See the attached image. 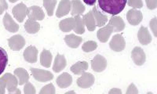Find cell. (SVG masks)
Masks as SVG:
<instances>
[{
	"mask_svg": "<svg viewBox=\"0 0 157 94\" xmlns=\"http://www.w3.org/2000/svg\"><path fill=\"white\" fill-rule=\"evenodd\" d=\"M127 0H98V4L104 12L116 16L124 9Z\"/></svg>",
	"mask_w": 157,
	"mask_h": 94,
	"instance_id": "1",
	"label": "cell"
},
{
	"mask_svg": "<svg viewBox=\"0 0 157 94\" xmlns=\"http://www.w3.org/2000/svg\"><path fill=\"white\" fill-rule=\"evenodd\" d=\"M0 79L5 82L6 87L10 93H21L20 89H17L18 80L15 75H13L10 73H6L2 75Z\"/></svg>",
	"mask_w": 157,
	"mask_h": 94,
	"instance_id": "2",
	"label": "cell"
},
{
	"mask_svg": "<svg viewBox=\"0 0 157 94\" xmlns=\"http://www.w3.org/2000/svg\"><path fill=\"white\" fill-rule=\"evenodd\" d=\"M31 72L33 78L38 82H45L50 81L54 78V75L50 71H46V70L38 69V68H31Z\"/></svg>",
	"mask_w": 157,
	"mask_h": 94,
	"instance_id": "3",
	"label": "cell"
},
{
	"mask_svg": "<svg viewBox=\"0 0 157 94\" xmlns=\"http://www.w3.org/2000/svg\"><path fill=\"white\" fill-rule=\"evenodd\" d=\"M95 81L94 76L91 73H82L79 78L77 79V85L82 89H87L94 85Z\"/></svg>",
	"mask_w": 157,
	"mask_h": 94,
	"instance_id": "4",
	"label": "cell"
},
{
	"mask_svg": "<svg viewBox=\"0 0 157 94\" xmlns=\"http://www.w3.org/2000/svg\"><path fill=\"white\" fill-rule=\"evenodd\" d=\"M13 15L18 22L21 23L25 21L28 14V7L24 3H19L12 9Z\"/></svg>",
	"mask_w": 157,
	"mask_h": 94,
	"instance_id": "5",
	"label": "cell"
},
{
	"mask_svg": "<svg viewBox=\"0 0 157 94\" xmlns=\"http://www.w3.org/2000/svg\"><path fill=\"white\" fill-rule=\"evenodd\" d=\"M109 46L115 52L123 51L126 46L125 39L122 35H115L109 43Z\"/></svg>",
	"mask_w": 157,
	"mask_h": 94,
	"instance_id": "6",
	"label": "cell"
},
{
	"mask_svg": "<svg viewBox=\"0 0 157 94\" xmlns=\"http://www.w3.org/2000/svg\"><path fill=\"white\" fill-rule=\"evenodd\" d=\"M131 57L134 64L137 66H141L146 61V57L144 50L138 46H136L131 52Z\"/></svg>",
	"mask_w": 157,
	"mask_h": 94,
	"instance_id": "7",
	"label": "cell"
},
{
	"mask_svg": "<svg viewBox=\"0 0 157 94\" xmlns=\"http://www.w3.org/2000/svg\"><path fill=\"white\" fill-rule=\"evenodd\" d=\"M91 67H92L93 71H96V72H101L107 67V60L103 56L98 54L92 60Z\"/></svg>",
	"mask_w": 157,
	"mask_h": 94,
	"instance_id": "8",
	"label": "cell"
},
{
	"mask_svg": "<svg viewBox=\"0 0 157 94\" xmlns=\"http://www.w3.org/2000/svg\"><path fill=\"white\" fill-rule=\"evenodd\" d=\"M8 44L11 50L13 51H18L25 46V40L23 36L16 35L8 39Z\"/></svg>",
	"mask_w": 157,
	"mask_h": 94,
	"instance_id": "9",
	"label": "cell"
},
{
	"mask_svg": "<svg viewBox=\"0 0 157 94\" xmlns=\"http://www.w3.org/2000/svg\"><path fill=\"white\" fill-rule=\"evenodd\" d=\"M127 19L130 24L133 26H136V25L139 24L142 21V13L136 9H130L127 13Z\"/></svg>",
	"mask_w": 157,
	"mask_h": 94,
	"instance_id": "10",
	"label": "cell"
},
{
	"mask_svg": "<svg viewBox=\"0 0 157 94\" xmlns=\"http://www.w3.org/2000/svg\"><path fill=\"white\" fill-rule=\"evenodd\" d=\"M29 19L32 21H43L45 17V14L43 9L37 6H32L31 7L28 8V14Z\"/></svg>",
	"mask_w": 157,
	"mask_h": 94,
	"instance_id": "11",
	"label": "cell"
},
{
	"mask_svg": "<svg viewBox=\"0 0 157 94\" xmlns=\"http://www.w3.org/2000/svg\"><path fill=\"white\" fill-rule=\"evenodd\" d=\"M108 26L110 27L113 32H122L125 28V23L120 17L113 16L109 20Z\"/></svg>",
	"mask_w": 157,
	"mask_h": 94,
	"instance_id": "12",
	"label": "cell"
},
{
	"mask_svg": "<svg viewBox=\"0 0 157 94\" xmlns=\"http://www.w3.org/2000/svg\"><path fill=\"white\" fill-rule=\"evenodd\" d=\"M24 58L27 62L31 63V64H34L37 61L38 57V50L36 46H30L25 49L24 51Z\"/></svg>",
	"mask_w": 157,
	"mask_h": 94,
	"instance_id": "13",
	"label": "cell"
},
{
	"mask_svg": "<svg viewBox=\"0 0 157 94\" xmlns=\"http://www.w3.org/2000/svg\"><path fill=\"white\" fill-rule=\"evenodd\" d=\"M71 11V1L70 0H61L57 7L56 16L57 17H63L66 16Z\"/></svg>",
	"mask_w": 157,
	"mask_h": 94,
	"instance_id": "14",
	"label": "cell"
},
{
	"mask_svg": "<svg viewBox=\"0 0 157 94\" xmlns=\"http://www.w3.org/2000/svg\"><path fill=\"white\" fill-rule=\"evenodd\" d=\"M137 38L140 43L144 46H147L152 42V36L146 27H141L137 32Z\"/></svg>",
	"mask_w": 157,
	"mask_h": 94,
	"instance_id": "15",
	"label": "cell"
},
{
	"mask_svg": "<svg viewBox=\"0 0 157 94\" xmlns=\"http://www.w3.org/2000/svg\"><path fill=\"white\" fill-rule=\"evenodd\" d=\"M3 25L5 28L10 32H17L20 28L8 13H6L3 17Z\"/></svg>",
	"mask_w": 157,
	"mask_h": 94,
	"instance_id": "16",
	"label": "cell"
},
{
	"mask_svg": "<svg viewBox=\"0 0 157 94\" xmlns=\"http://www.w3.org/2000/svg\"><path fill=\"white\" fill-rule=\"evenodd\" d=\"M57 85L61 89H65L71 85L72 83V77L67 72H64L59 75L56 80Z\"/></svg>",
	"mask_w": 157,
	"mask_h": 94,
	"instance_id": "17",
	"label": "cell"
},
{
	"mask_svg": "<svg viewBox=\"0 0 157 94\" xmlns=\"http://www.w3.org/2000/svg\"><path fill=\"white\" fill-rule=\"evenodd\" d=\"M82 39L79 36H77L74 34H70L64 37V42L66 43L67 46L71 48H78L79 45L81 44Z\"/></svg>",
	"mask_w": 157,
	"mask_h": 94,
	"instance_id": "18",
	"label": "cell"
},
{
	"mask_svg": "<svg viewBox=\"0 0 157 94\" xmlns=\"http://www.w3.org/2000/svg\"><path fill=\"white\" fill-rule=\"evenodd\" d=\"M82 20H83L84 24L86 25L90 32H93L96 29V21H95V18L94 17L92 10L89 11L86 14L84 15Z\"/></svg>",
	"mask_w": 157,
	"mask_h": 94,
	"instance_id": "19",
	"label": "cell"
},
{
	"mask_svg": "<svg viewBox=\"0 0 157 94\" xmlns=\"http://www.w3.org/2000/svg\"><path fill=\"white\" fill-rule=\"evenodd\" d=\"M85 11V6L82 5L80 0H71V14L72 16H78L82 14Z\"/></svg>",
	"mask_w": 157,
	"mask_h": 94,
	"instance_id": "20",
	"label": "cell"
},
{
	"mask_svg": "<svg viewBox=\"0 0 157 94\" xmlns=\"http://www.w3.org/2000/svg\"><path fill=\"white\" fill-rule=\"evenodd\" d=\"M14 75L17 78L18 84L22 85L29 82V75L28 71L22 68H18L14 70Z\"/></svg>",
	"mask_w": 157,
	"mask_h": 94,
	"instance_id": "21",
	"label": "cell"
},
{
	"mask_svg": "<svg viewBox=\"0 0 157 94\" xmlns=\"http://www.w3.org/2000/svg\"><path fill=\"white\" fill-rule=\"evenodd\" d=\"M113 32V30L111 29L110 27L107 25V26L103 27V28H101L98 31L97 36H98V39H99V41L101 42V43H106L109 40V37H110Z\"/></svg>",
	"mask_w": 157,
	"mask_h": 94,
	"instance_id": "22",
	"label": "cell"
},
{
	"mask_svg": "<svg viewBox=\"0 0 157 94\" xmlns=\"http://www.w3.org/2000/svg\"><path fill=\"white\" fill-rule=\"evenodd\" d=\"M66 59H65L64 56L61 55V54H57V57H55V60H54L53 70H54V72H60V71H62L66 67Z\"/></svg>",
	"mask_w": 157,
	"mask_h": 94,
	"instance_id": "23",
	"label": "cell"
},
{
	"mask_svg": "<svg viewBox=\"0 0 157 94\" xmlns=\"http://www.w3.org/2000/svg\"><path fill=\"white\" fill-rule=\"evenodd\" d=\"M88 67H89L88 63L86 61H78L71 66L70 70L75 75H82V73H84L88 69Z\"/></svg>",
	"mask_w": 157,
	"mask_h": 94,
	"instance_id": "24",
	"label": "cell"
},
{
	"mask_svg": "<svg viewBox=\"0 0 157 94\" xmlns=\"http://www.w3.org/2000/svg\"><path fill=\"white\" fill-rule=\"evenodd\" d=\"M25 29L29 34H36L40 30V24L36 21L28 19L25 24Z\"/></svg>",
	"mask_w": 157,
	"mask_h": 94,
	"instance_id": "25",
	"label": "cell"
},
{
	"mask_svg": "<svg viewBox=\"0 0 157 94\" xmlns=\"http://www.w3.org/2000/svg\"><path fill=\"white\" fill-rule=\"evenodd\" d=\"M92 12H93L94 17L95 18V21H96L97 26L100 27L101 28V27L104 26V25L105 24L106 22H107L108 21V17L106 15L102 14L98 10V8L95 7V6L94 7Z\"/></svg>",
	"mask_w": 157,
	"mask_h": 94,
	"instance_id": "26",
	"label": "cell"
},
{
	"mask_svg": "<svg viewBox=\"0 0 157 94\" xmlns=\"http://www.w3.org/2000/svg\"><path fill=\"white\" fill-rule=\"evenodd\" d=\"M59 28L64 32H68L73 30L74 18L69 17L61 21V22L59 23Z\"/></svg>",
	"mask_w": 157,
	"mask_h": 94,
	"instance_id": "27",
	"label": "cell"
},
{
	"mask_svg": "<svg viewBox=\"0 0 157 94\" xmlns=\"http://www.w3.org/2000/svg\"><path fill=\"white\" fill-rule=\"evenodd\" d=\"M52 54L49 50H44L40 55V64L45 68H50L52 63Z\"/></svg>",
	"mask_w": 157,
	"mask_h": 94,
	"instance_id": "28",
	"label": "cell"
},
{
	"mask_svg": "<svg viewBox=\"0 0 157 94\" xmlns=\"http://www.w3.org/2000/svg\"><path fill=\"white\" fill-rule=\"evenodd\" d=\"M74 18V28L73 31L78 35H82L85 32V28H84V22L83 20L82 19L79 15L78 16H75Z\"/></svg>",
	"mask_w": 157,
	"mask_h": 94,
	"instance_id": "29",
	"label": "cell"
},
{
	"mask_svg": "<svg viewBox=\"0 0 157 94\" xmlns=\"http://www.w3.org/2000/svg\"><path fill=\"white\" fill-rule=\"evenodd\" d=\"M8 64V54L6 50L0 47V75H2Z\"/></svg>",
	"mask_w": 157,
	"mask_h": 94,
	"instance_id": "30",
	"label": "cell"
},
{
	"mask_svg": "<svg viewBox=\"0 0 157 94\" xmlns=\"http://www.w3.org/2000/svg\"><path fill=\"white\" fill-rule=\"evenodd\" d=\"M57 0H43V6L47 10L48 16L52 17L54 15V9Z\"/></svg>",
	"mask_w": 157,
	"mask_h": 94,
	"instance_id": "31",
	"label": "cell"
},
{
	"mask_svg": "<svg viewBox=\"0 0 157 94\" xmlns=\"http://www.w3.org/2000/svg\"><path fill=\"white\" fill-rule=\"evenodd\" d=\"M82 48L85 53H89L96 50L98 48V44L94 41H88L82 45Z\"/></svg>",
	"mask_w": 157,
	"mask_h": 94,
	"instance_id": "32",
	"label": "cell"
},
{
	"mask_svg": "<svg viewBox=\"0 0 157 94\" xmlns=\"http://www.w3.org/2000/svg\"><path fill=\"white\" fill-rule=\"evenodd\" d=\"M56 92L55 88H54V85L52 83L48 84V85H45L42 88V89L40 90L39 93L40 94H54Z\"/></svg>",
	"mask_w": 157,
	"mask_h": 94,
	"instance_id": "33",
	"label": "cell"
},
{
	"mask_svg": "<svg viewBox=\"0 0 157 94\" xmlns=\"http://www.w3.org/2000/svg\"><path fill=\"white\" fill-rule=\"evenodd\" d=\"M127 4L135 9H141L143 7L142 0H127Z\"/></svg>",
	"mask_w": 157,
	"mask_h": 94,
	"instance_id": "34",
	"label": "cell"
},
{
	"mask_svg": "<svg viewBox=\"0 0 157 94\" xmlns=\"http://www.w3.org/2000/svg\"><path fill=\"white\" fill-rule=\"evenodd\" d=\"M24 92L25 94H35L36 92L34 85L30 82H26L24 87Z\"/></svg>",
	"mask_w": 157,
	"mask_h": 94,
	"instance_id": "35",
	"label": "cell"
},
{
	"mask_svg": "<svg viewBox=\"0 0 157 94\" xmlns=\"http://www.w3.org/2000/svg\"><path fill=\"white\" fill-rule=\"evenodd\" d=\"M145 2L149 9H155L157 7V0H145Z\"/></svg>",
	"mask_w": 157,
	"mask_h": 94,
	"instance_id": "36",
	"label": "cell"
},
{
	"mask_svg": "<svg viewBox=\"0 0 157 94\" xmlns=\"http://www.w3.org/2000/svg\"><path fill=\"white\" fill-rule=\"evenodd\" d=\"M127 94H137L138 93V90H137V87L135 86V85L133 83L130 84L129 85L128 89H127Z\"/></svg>",
	"mask_w": 157,
	"mask_h": 94,
	"instance_id": "37",
	"label": "cell"
},
{
	"mask_svg": "<svg viewBox=\"0 0 157 94\" xmlns=\"http://www.w3.org/2000/svg\"><path fill=\"white\" fill-rule=\"evenodd\" d=\"M8 9V4L6 0H0V15L3 13L6 9Z\"/></svg>",
	"mask_w": 157,
	"mask_h": 94,
	"instance_id": "38",
	"label": "cell"
},
{
	"mask_svg": "<svg viewBox=\"0 0 157 94\" xmlns=\"http://www.w3.org/2000/svg\"><path fill=\"white\" fill-rule=\"evenodd\" d=\"M156 17H154L153 19L150 21V28L152 29V32H153L154 36H156Z\"/></svg>",
	"mask_w": 157,
	"mask_h": 94,
	"instance_id": "39",
	"label": "cell"
},
{
	"mask_svg": "<svg viewBox=\"0 0 157 94\" xmlns=\"http://www.w3.org/2000/svg\"><path fill=\"white\" fill-rule=\"evenodd\" d=\"M6 92V83L4 81L0 79V94H4Z\"/></svg>",
	"mask_w": 157,
	"mask_h": 94,
	"instance_id": "40",
	"label": "cell"
},
{
	"mask_svg": "<svg viewBox=\"0 0 157 94\" xmlns=\"http://www.w3.org/2000/svg\"><path fill=\"white\" fill-rule=\"evenodd\" d=\"M109 94H121L122 93V91L120 90V89H111L110 91L109 92Z\"/></svg>",
	"mask_w": 157,
	"mask_h": 94,
	"instance_id": "41",
	"label": "cell"
},
{
	"mask_svg": "<svg viewBox=\"0 0 157 94\" xmlns=\"http://www.w3.org/2000/svg\"><path fill=\"white\" fill-rule=\"evenodd\" d=\"M83 2L89 6H94L96 2V0H83Z\"/></svg>",
	"mask_w": 157,
	"mask_h": 94,
	"instance_id": "42",
	"label": "cell"
},
{
	"mask_svg": "<svg viewBox=\"0 0 157 94\" xmlns=\"http://www.w3.org/2000/svg\"><path fill=\"white\" fill-rule=\"evenodd\" d=\"M9 1L10 2H17L18 0H9Z\"/></svg>",
	"mask_w": 157,
	"mask_h": 94,
	"instance_id": "43",
	"label": "cell"
},
{
	"mask_svg": "<svg viewBox=\"0 0 157 94\" xmlns=\"http://www.w3.org/2000/svg\"><path fill=\"white\" fill-rule=\"evenodd\" d=\"M66 93L67 94H68V93H75V91H69V92H67Z\"/></svg>",
	"mask_w": 157,
	"mask_h": 94,
	"instance_id": "44",
	"label": "cell"
}]
</instances>
